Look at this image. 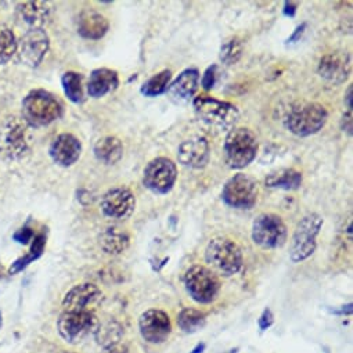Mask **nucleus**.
Returning <instances> with one entry per match:
<instances>
[{
  "mask_svg": "<svg viewBox=\"0 0 353 353\" xmlns=\"http://www.w3.org/2000/svg\"><path fill=\"white\" fill-rule=\"evenodd\" d=\"M170 78H172V72L169 70H163L155 74L154 77H151L148 81L143 83L141 93L145 97H157L163 94L170 85Z\"/></svg>",
  "mask_w": 353,
  "mask_h": 353,
  "instance_id": "obj_30",
  "label": "nucleus"
},
{
  "mask_svg": "<svg viewBox=\"0 0 353 353\" xmlns=\"http://www.w3.org/2000/svg\"><path fill=\"white\" fill-rule=\"evenodd\" d=\"M258 194L256 181L245 173H237L223 186L222 200L232 208L251 210L256 204Z\"/></svg>",
  "mask_w": 353,
  "mask_h": 353,
  "instance_id": "obj_9",
  "label": "nucleus"
},
{
  "mask_svg": "<svg viewBox=\"0 0 353 353\" xmlns=\"http://www.w3.org/2000/svg\"><path fill=\"white\" fill-rule=\"evenodd\" d=\"M28 150V125L23 118L9 117L0 125V154L10 159L21 158Z\"/></svg>",
  "mask_w": 353,
  "mask_h": 353,
  "instance_id": "obj_12",
  "label": "nucleus"
},
{
  "mask_svg": "<svg viewBox=\"0 0 353 353\" xmlns=\"http://www.w3.org/2000/svg\"><path fill=\"white\" fill-rule=\"evenodd\" d=\"M328 119L327 110L319 103H299L285 117V128L295 136L306 137L321 130Z\"/></svg>",
  "mask_w": 353,
  "mask_h": 353,
  "instance_id": "obj_3",
  "label": "nucleus"
},
{
  "mask_svg": "<svg viewBox=\"0 0 353 353\" xmlns=\"http://www.w3.org/2000/svg\"><path fill=\"white\" fill-rule=\"evenodd\" d=\"M0 327H2V316H0Z\"/></svg>",
  "mask_w": 353,
  "mask_h": 353,
  "instance_id": "obj_43",
  "label": "nucleus"
},
{
  "mask_svg": "<svg viewBox=\"0 0 353 353\" xmlns=\"http://www.w3.org/2000/svg\"><path fill=\"white\" fill-rule=\"evenodd\" d=\"M103 292L92 283H83L72 287L63 299L64 312H93V307L101 301Z\"/></svg>",
  "mask_w": 353,
  "mask_h": 353,
  "instance_id": "obj_16",
  "label": "nucleus"
},
{
  "mask_svg": "<svg viewBox=\"0 0 353 353\" xmlns=\"http://www.w3.org/2000/svg\"><path fill=\"white\" fill-rule=\"evenodd\" d=\"M223 150L228 166L232 169H243L256 157V136L248 128H234L228 133Z\"/></svg>",
  "mask_w": 353,
  "mask_h": 353,
  "instance_id": "obj_4",
  "label": "nucleus"
},
{
  "mask_svg": "<svg viewBox=\"0 0 353 353\" xmlns=\"http://www.w3.org/2000/svg\"><path fill=\"white\" fill-rule=\"evenodd\" d=\"M49 154L57 165L68 168L79 159L82 154V143L71 133H61L52 141Z\"/></svg>",
  "mask_w": 353,
  "mask_h": 353,
  "instance_id": "obj_17",
  "label": "nucleus"
},
{
  "mask_svg": "<svg viewBox=\"0 0 353 353\" xmlns=\"http://www.w3.org/2000/svg\"><path fill=\"white\" fill-rule=\"evenodd\" d=\"M200 72L197 68L185 70L168 88L169 97L178 104L188 103L193 99L199 89Z\"/></svg>",
  "mask_w": 353,
  "mask_h": 353,
  "instance_id": "obj_20",
  "label": "nucleus"
},
{
  "mask_svg": "<svg viewBox=\"0 0 353 353\" xmlns=\"http://www.w3.org/2000/svg\"><path fill=\"white\" fill-rule=\"evenodd\" d=\"M317 72L323 79L331 83H343L350 74V59L342 52L325 54L319 63Z\"/></svg>",
  "mask_w": 353,
  "mask_h": 353,
  "instance_id": "obj_19",
  "label": "nucleus"
},
{
  "mask_svg": "<svg viewBox=\"0 0 353 353\" xmlns=\"http://www.w3.org/2000/svg\"><path fill=\"white\" fill-rule=\"evenodd\" d=\"M50 6L46 2H24L19 6L21 20L32 28H42L50 17Z\"/></svg>",
  "mask_w": 353,
  "mask_h": 353,
  "instance_id": "obj_24",
  "label": "nucleus"
},
{
  "mask_svg": "<svg viewBox=\"0 0 353 353\" xmlns=\"http://www.w3.org/2000/svg\"><path fill=\"white\" fill-rule=\"evenodd\" d=\"M193 107L203 122L218 130H232L240 118V112L236 105L210 96L196 97L193 100Z\"/></svg>",
  "mask_w": 353,
  "mask_h": 353,
  "instance_id": "obj_5",
  "label": "nucleus"
},
{
  "mask_svg": "<svg viewBox=\"0 0 353 353\" xmlns=\"http://www.w3.org/2000/svg\"><path fill=\"white\" fill-rule=\"evenodd\" d=\"M17 53V39L10 28L0 27V65L6 64Z\"/></svg>",
  "mask_w": 353,
  "mask_h": 353,
  "instance_id": "obj_31",
  "label": "nucleus"
},
{
  "mask_svg": "<svg viewBox=\"0 0 353 353\" xmlns=\"http://www.w3.org/2000/svg\"><path fill=\"white\" fill-rule=\"evenodd\" d=\"M61 85L65 96L75 104H82L85 100L83 86H82V75L74 71H68L61 78Z\"/></svg>",
  "mask_w": 353,
  "mask_h": 353,
  "instance_id": "obj_29",
  "label": "nucleus"
},
{
  "mask_svg": "<svg viewBox=\"0 0 353 353\" xmlns=\"http://www.w3.org/2000/svg\"><path fill=\"white\" fill-rule=\"evenodd\" d=\"M176 179H178V168L166 157L154 158L144 168L143 183L155 194L169 193L173 189Z\"/></svg>",
  "mask_w": 353,
  "mask_h": 353,
  "instance_id": "obj_11",
  "label": "nucleus"
},
{
  "mask_svg": "<svg viewBox=\"0 0 353 353\" xmlns=\"http://www.w3.org/2000/svg\"><path fill=\"white\" fill-rule=\"evenodd\" d=\"M99 327L100 323L93 312H63L57 319L60 336L71 345H77L90 334H96Z\"/></svg>",
  "mask_w": 353,
  "mask_h": 353,
  "instance_id": "obj_8",
  "label": "nucleus"
},
{
  "mask_svg": "<svg viewBox=\"0 0 353 353\" xmlns=\"http://www.w3.org/2000/svg\"><path fill=\"white\" fill-rule=\"evenodd\" d=\"M129 234L119 228H108L99 236L100 248L108 255H119L129 247Z\"/></svg>",
  "mask_w": 353,
  "mask_h": 353,
  "instance_id": "obj_26",
  "label": "nucleus"
},
{
  "mask_svg": "<svg viewBox=\"0 0 353 353\" xmlns=\"http://www.w3.org/2000/svg\"><path fill=\"white\" fill-rule=\"evenodd\" d=\"M305 28H306V24H302V26L296 27V30L294 31V34L287 39V43L290 45V43H294V42L299 41V38H301V37L303 35V32H305Z\"/></svg>",
  "mask_w": 353,
  "mask_h": 353,
  "instance_id": "obj_37",
  "label": "nucleus"
},
{
  "mask_svg": "<svg viewBox=\"0 0 353 353\" xmlns=\"http://www.w3.org/2000/svg\"><path fill=\"white\" fill-rule=\"evenodd\" d=\"M179 162L192 169H201L210 161V143L205 137L196 136L179 145Z\"/></svg>",
  "mask_w": 353,
  "mask_h": 353,
  "instance_id": "obj_18",
  "label": "nucleus"
},
{
  "mask_svg": "<svg viewBox=\"0 0 353 353\" xmlns=\"http://www.w3.org/2000/svg\"><path fill=\"white\" fill-rule=\"evenodd\" d=\"M243 56V42L239 38H230L221 46L219 59L226 65H234Z\"/></svg>",
  "mask_w": 353,
  "mask_h": 353,
  "instance_id": "obj_32",
  "label": "nucleus"
},
{
  "mask_svg": "<svg viewBox=\"0 0 353 353\" xmlns=\"http://www.w3.org/2000/svg\"><path fill=\"white\" fill-rule=\"evenodd\" d=\"M287 226L274 214H261L252 223V241L265 250L281 248L287 241Z\"/></svg>",
  "mask_w": 353,
  "mask_h": 353,
  "instance_id": "obj_10",
  "label": "nucleus"
},
{
  "mask_svg": "<svg viewBox=\"0 0 353 353\" xmlns=\"http://www.w3.org/2000/svg\"><path fill=\"white\" fill-rule=\"evenodd\" d=\"M205 262L216 276L232 277L243 269V252L233 240L215 237L205 248Z\"/></svg>",
  "mask_w": 353,
  "mask_h": 353,
  "instance_id": "obj_2",
  "label": "nucleus"
},
{
  "mask_svg": "<svg viewBox=\"0 0 353 353\" xmlns=\"http://www.w3.org/2000/svg\"><path fill=\"white\" fill-rule=\"evenodd\" d=\"M216 71H218V67L216 65H212L210 68H207V71L204 72L203 75V79H201V85L205 90H211L214 86H215V82H216Z\"/></svg>",
  "mask_w": 353,
  "mask_h": 353,
  "instance_id": "obj_33",
  "label": "nucleus"
},
{
  "mask_svg": "<svg viewBox=\"0 0 353 353\" xmlns=\"http://www.w3.org/2000/svg\"><path fill=\"white\" fill-rule=\"evenodd\" d=\"M183 281L192 299L201 305L212 303L221 291L219 277L207 266H192L186 270Z\"/></svg>",
  "mask_w": 353,
  "mask_h": 353,
  "instance_id": "obj_7",
  "label": "nucleus"
},
{
  "mask_svg": "<svg viewBox=\"0 0 353 353\" xmlns=\"http://www.w3.org/2000/svg\"><path fill=\"white\" fill-rule=\"evenodd\" d=\"M63 114L64 107L61 101L48 90H31L23 100V119L28 126H48L60 119Z\"/></svg>",
  "mask_w": 353,
  "mask_h": 353,
  "instance_id": "obj_1",
  "label": "nucleus"
},
{
  "mask_svg": "<svg viewBox=\"0 0 353 353\" xmlns=\"http://www.w3.org/2000/svg\"><path fill=\"white\" fill-rule=\"evenodd\" d=\"M273 323H274V314L269 307H266L258 320V325H259L261 331H266L268 328H270L273 325Z\"/></svg>",
  "mask_w": 353,
  "mask_h": 353,
  "instance_id": "obj_35",
  "label": "nucleus"
},
{
  "mask_svg": "<svg viewBox=\"0 0 353 353\" xmlns=\"http://www.w3.org/2000/svg\"><path fill=\"white\" fill-rule=\"evenodd\" d=\"M110 28V24L104 16L96 12H85L78 20V34L85 39L97 41L101 39Z\"/></svg>",
  "mask_w": 353,
  "mask_h": 353,
  "instance_id": "obj_22",
  "label": "nucleus"
},
{
  "mask_svg": "<svg viewBox=\"0 0 353 353\" xmlns=\"http://www.w3.org/2000/svg\"><path fill=\"white\" fill-rule=\"evenodd\" d=\"M118 85L119 78L117 71L110 68H97L89 77L88 93L93 99H100L114 92L118 88Z\"/></svg>",
  "mask_w": 353,
  "mask_h": 353,
  "instance_id": "obj_21",
  "label": "nucleus"
},
{
  "mask_svg": "<svg viewBox=\"0 0 353 353\" xmlns=\"http://www.w3.org/2000/svg\"><path fill=\"white\" fill-rule=\"evenodd\" d=\"M32 247L30 250V252L21 258H19L9 269V273L10 274H16V273H20L21 270H24L28 265H31L34 261L39 259L45 251V245H46V236L43 233L38 234L34 237L32 240Z\"/></svg>",
  "mask_w": 353,
  "mask_h": 353,
  "instance_id": "obj_28",
  "label": "nucleus"
},
{
  "mask_svg": "<svg viewBox=\"0 0 353 353\" xmlns=\"http://www.w3.org/2000/svg\"><path fill=\"white\" fill-rule=\"evenodd\" d=\"M50 39L42 28H30L17 42L19 60L27 67L37 68L48 54Z\"/></svg>",
  "mask_w": 353,
  "mask_h": 353,
  "instance_id": "obj_13",
  "label": "nucleus"
},
{
  "mask_svg": "<svg viewBox=\"0 0 353 353\" xmlns=\"http://www.w3.org/2000/svg\"><path fill=\"white\" fill-rule=\"evenodd\" d=\"M332 312L336 313V314H350L352 313V303H349L346 306H342L341 310H332Z\"/></svg>",
  "mask_w": 353,
  "mask_h": 353,
  "instance_id": "obj_40",
  "label": "nucleus"
},
{
  "mask_svg": "<svg viewBox=\"0 0 353 353\" xmlns=\"http://www.w3.org/2000/svg\"><path fill=\"white\" fill-rule=\"evenodd\" d=\"M136 208L134 194L128 188L110 189L101 199V211L107 218L125 221Z\"/></svg>",
  "mask_w": 353,
  "mask_h": 353,
  "instance_id": "obj_15",
  "label": "nucleus"
},
{
  "mask_svg": "<svg viewBox=\"0 0 353 353\" xmlns=\"http://www.w3.org/2000/svg\"><path fill=\"white\" fill-rule=\"evenodd\" d=\"M323 223L324 221L319 214H309L298 222L290 248V259L292 263L303 262L314 254L317 236Z\"/></svg>",
  "mask_w": 353,
  "mask_h": 353,
  "instance_id": "obj_6",
  "label": "nucleus"
},
{
  "mask_svg": "<svg viewBox=\"0 0 353 353\" xmlns=\"http://www.w3.org/2000/svg\"><path fill=\"white\" fill-rule=\"evenodd\" d=\"M296 13V5L295 3H285L284 5V14L285 16H290V17H292L294 14Z\"/></svg>",
  "mask_w": 353,
  "mask_h": 353,
  "instance_id": "obj_38",
  "label": "nucleus"
},
{
  "mask_svg": "<svg viewBox=\"0 0 353 353\" xmlns=\"http://www.w3.org/2000/svg\"><path fill=\"white\" fill-rule=\"evenodd\" d=\"M205 350V343H199L190 353H204Z\"/></svg>",
  "mask_w": 353,
  "mask_h": 353,
  "instance_id": "obj_41",
  "label": "nucleus"
},
{
  "mask_svg": "<svg viewBox=\"0 0 353 353\" xmlns=\"http://www.w3.org/2000/svg\"><path fill=\"white\" fill-rule=\"evenodd\" d=\"M207 323V314L199 309L185 307L178 316V325L186 334H194L200 331Z\"/></svg>",
  "mask_w": 353,
  "mask_h": 353,
  "instance_id": "obj_27",
  "label": "nucleus"
},
{
  "mask_svg": "<svg viewBox=\"0 0 353 353\" xmlns=\"http://www.w3.org/2000/svg\"><path fill=\"white\" fill-rule=\"evenodd\" d=\"M341 126L343 132H346L347 134H352V110H347V112L343 114L341 119Z\"/></svg>",
  "mask_w": 353,
  "mask_h": 353,
  "instance_id": "obj_36",
  "label": "nucleus"
},
{
  "mask_svg": "<svg viewBox=\"0 0 353 353\" xmlns=\"http://www.w3.org/2000/svg\"><path fill=\"white\" fill-rule=\"evenodd\" d=\"M94 157L105 163V165H115L121 161L123 155V145L122 141L115 136H104L99 139L94 144Z\"/></svg>",
  "mask_w": 353,
  "mask_h": 353,
  "instance_id": "obj_25",
  "label": "nucleus"
},
{
  "mask_svg": "<svg viewBox=\"0 0 353 353\" xmlns=\"http://www.w3.org/2000/svg\"><path fill=\"white\" fill-rule=\"evenodd\" d=\"M34 237H35V233H34V230L30 229V228H23V229H20L19 232H16L14 236H13V239H14L17 243L24 244V245H27L30 241H32Z\"/></svg>",
  "mask_w": 353,
  "mask_h": 353,
  "instance_id": "obj_34",
  "label": "nucleus"
},
{
  "mask_svg": "<svg viewBox=\"0 0 353 353\" xmlns=\"http://www.w3.org/2000/svg\"><path fill=\"white\" fill-rule=\"evenodd\" d=\"M265 185L269 189H280V190H298L302 185V173L292 168H283L270 172L266 179Z\"/></svg>",
  "mask_w": 353,
  "mask_h": 353,
  "instance_id": "obj_23",
  "label": "nucleus"
},
{
  "mask_svg": "<svg viewBox=\"0 0 353 353\" xmlns=\"http://www.w3.org/2000/svg\"><path fill=\"white\" fill-rule=\"evenodd\" d=\"M139 331L145 342L159 345L169 338L172 332V323L163 310L150 309L139 317Z\"/></svg>",
  "mask_w": 353,
  "mask_h": 353,
  "instance_id": "obj_14",
  "label": "nucleus"
},
{
  "mask_svg": "<svg viewBox=\"0 0 353 353\" xmlns=\"http://www.w3.org/2000/svg\"><path fill=\"white\" fill-rule=\"evenodd\" d=\"M345 104L347 107V110H352V86L347 88L346 90V97H345Z\"/></svg>",
  "mask_w": 353,
  "mask_h": 353,
  "instance_id": "obj_39",
  "label": "nucleus"
},
{
  "mask_svg": "<svg viewBox=\"0 0 353 353\" xmlns=\"http://www.w3.org/2000/svg\"><path fill=\"white\" fill-rule=\"evenodd\" d=\"M230 353H237V349H233V350H230Z\"/></svg>",
  "mask_w": 353,
  "mask_h": 353,
  "instance_id": "obj_42",
  "label": "nucleus"
}]
</instances>
